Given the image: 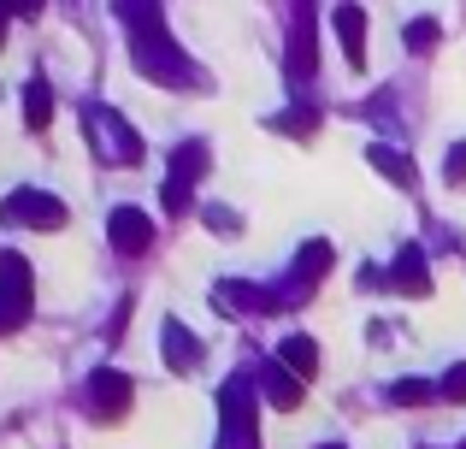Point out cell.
I'll return each mask as SVG.
<instances>
[{
  "label": "cell",
  "mask_w": 466,
  "mask_h": 449,
  "mask_svg": "<svg viewBox=\"0 0 466 449\" xmlns=\"http://www.w3.org/2000/svg\"><path fill=\"white\" fill-rule=\"evenodd\" d=\"M130 59L142 66V77H154V83H195V66L177 54V42L166 36V24H154V30H130Z\"/></svg>",
  "instance_id": "1"
},
{
  "label": "cell",
  "mask_w": 466,
  "mask_h": 449,
  "mask_svg": "<svg viewBox=\"0 0 466 449\" xmlns=\"http://www.w3.org/2000/svg\"><path fill=\"white\" fill-rule=\"evenodd\" d=\"M0 219L6 225H30V230H59L66 225V201L47 196V189H12L0 201Z\"/></svg>",
  "instance_id": "2"
},
{
  "label": "cell",
  "mask_w": 466,
  "mask_h": 449,
  "mask_svg": "<svg viewBox=\"0 0 466 449\" xmlns=\"http://www.w3.org/2000/svg\"><path fill=\"white\" fill-rule=\"evenodd\" d=\"M30 320V266L24 254H0V332H18Z\"/></svg>",
  "instance_id": "3"
},
{
  "label": "cell",
  "mask_w": 466,
  "mask_h": 449,
  "mask_svg": "<svg viewBox=\"0 0 466 449\" xmlns=\"http://www.w3.org/2000/svg\"><path fill=\"white\" fill-rule=\"evenodd\" d=\"M330 272V242H308V249L296 254V272H289L284 290H272V308H296V301L313 296V284H325Z\"/></svg>",
  "instance_id": "4"
},
{
  "label": "cell",
  "mask_w": 466,
  "mask_h": 449,
  "mask_svg": "<svg viewBox=\"0 0 466 449\" xmlns=\"http://www.w3.org/2000/svg\"><path fill=\"white\" fill-rule=\"evenodd\" d=\"M289 83H313L319 71V24H313V0H296V30H289Z\"/></svg>",
  "instance_id": "5"
},
{
  "label": "cell",
  "mask_w": 466,
  "mask_h": 449,
  "mask_svg": "<svg viewBox=\"0 0 466 449\" xmlns=\"http://www.w3.org/2000/svg\"><path fill=\"white\" fill-rule=\"evenodd\" d=\"M89 130H95V148L106 154V166H137L142 160L137 130H125V118H118V113H101V107H95V113H89Z\"/></svg>",
  "instance_id": "6"
},
{
  "label": "cell",
  "mask_w": 466,
  "mask_h": 449,
  "mask_svg": "<svg viewBox=\"0 0 466 449\" xmlns=\"http://www.w3.org/2000/svg\"><path fill=\"white\" fill-rule=\"evenodd\" d=\"M106 237H113L118 254H142L154 242V219L142 208H113V219H106Z\"/></svg>",
  "instance_id": "7"
},
{
  "label": "cell",
  "mask_w": 466,
  "mask_h": 449,
  "mask_svg": "<svg viewBox=\"0 0 466 449\" xmlns=\"http://www.w3.org/2000/svg\"><path fill=\"white\" fill-rule=\"evenodd\" d=\"M384 284L401 290V296H425V290H431V266H425V254L420 249H401L396 266L384 272Z\"/></svg>",
  "instance_id": "8"
},
{
  "label": "cell",
  "mask_w": 466,
  "mask_h": 449,
  "mask_svg": "<svg viewBox=\"0 0 466 449\" xmlns=\"http://www.w3.org/2000/svg\"><path fill=\"white\" fill-rule=\"evenodd\" d=\"M89 396H95V414H106V420H118L130 408V379L125 372H113V367H101L89 379Z\"/></svg>",
  "instance_id": "9"
},
{
  "label": "cell",
  "mask_w": 466,
  "mask_h": 449,
  "mask_svg": "<svg viewBox=\"0 0 466 449\" xmlns=\"http://www.w3.org/2000/svg\"><path fill=\"white\" fill-rule=\"evenodd\" d=\"M337 42H342V54H349V66L354 71H366V12L360 6H337Z\"/></svg>",
  "instance_id": "10"
},
{
  "label": "cell",
  "mask_w": 466,
  "mask_h": 449,
  "mask_svg": "<svg viewBox=\"0 0 466 449\" xmlns=\"http://www.w3.org/2000/svg\"><path fill=\"white\" fill-rule=\"evenodd\" d=\"M260 379H266V396H272V408H301V379H296V372H289L278 355L266 361Z\"/></svg>",
  "instance_id": "11"
},
{
  "label": "cell",
  "mask_w": 466,
  "mask_h": 449,
  "mask_svg": "<svg viewBox=\"0 0 466 449\" xmlns=\"http://www.w3.org/2000/svg\"><path fill=\"white\" fill-rule=\"evenodd\" d=\"M24 125H30V130H47V125H54V89H47V77H30V83H24Z\"/></svg>",
  "instance_id": "12"
},
{
  "label": "cell",
  "mask_w": 466,
  "mask_h": 449,
  "mask_svg": "<svg viewBox=\"0 0 466 449\" xmlns=\"http://www.w3.org/2000/svg\"><path fill=\"white\" fill-rule=\"evenodd\" d=\"M278 361H284L296 379H313V372H319V349H313V337H284V343H278Z\"/></svg>",
  "instance_id": "13"
},
{
  "label": "cell",
  "mask_w": 466,
  "mask_h": 449,
  "mask_svg": "<svg viewBox=\"0 0 466 449\" xmlns=\"http://www.w3.org/2000/svg\"><path fill=\"white\" fill-rule=\"evenodd\" d=\"M166 361L177 372H195V361H201V343H195L189 332H183L177 320H166Z\"/></svg>",
  "instance_id": "14"
},
{
  "label": "cell",
  "mask_w": 466,
  "mask_h": 449,
  "mask_svg": "<svg viewBox=\"0 0 466 449\" xmlns=\"http://www.w3.org/2000/svg\"><path fill=\"white\" fill-rule=\"evenodd\" d=\"M201 172H207V142H183L171 154V184H195Z\"/></svg>",
  "instance_id": "15"
},
{
  "label": "cell",
  "mask_w": 466,
  "mask_h": 449,
  "mask_svg": "<svg viewBox=\"0 0 466 449\" xmlns=\"http://www.w3.org/2000/svg\"><path fill=\"white\" fill-rule=\"evenodd\" d=\"M366 166H378V172H384V178H390V184H401V189H408V184H413V166H408V160H401V154H396V148H384V142H372V148H366Z\"/></svg>",
  "instance_id": "16"
},
{
  "label": "cell",
  "mask_w": 466,
  "mask_h": 449,
  "mask_svg": "<svg viewBox=\"0 0 466 449\" xmlns=\"http://www.w3.org/2000/svg\"><path fill=\"white\" fill-rule=\"evenodd\" d=\"M113 12L125 18V30H154L159 24V0H113Z\"/></svg>",
  "instance_id": "17"
},
{
  "label": "cell",
  "mask_w": 466,
  "mask_h": 449,
  "mask_svg": "<svg viewBox=\"0 0 466 449\" xmlns=\"http://www.w3.org/2000/svg\"><path fill=\"white\" fill-rule=\"evenodd\" d=\"M272 125L289 130V137H313V130H319V113H313V107H289L284 118H272Z\"/></svg>",
  "instance_id": "18"
},
{
  "label": "cell",
  "mask_w": 466,
  "mask_h": 449,
  "mask_svg": "<svg viewBox=\"0 0 466 449\" xmlns=\"http://www.w3.org/2000/svg\"><path fill=\"white\" fill-rule=\"evenodd\" d=\"M401 42H408L413 54H431V47H437V18H413V24H408V36H401Z\"/></svg>",
  "instance_id": "19"
},
{
  "label": "cell",
  "mask_w": 466,
  "mask_h": 449,
  "mask_svg": "<svg viewBox=\"0 0 466 449\" xmlns=\"http://www.w3.org/2000/svg\"><path fill=\"white\" fill-rule=\"evenodd\" d=\"M437 391H443L449 403H466V361H461V367H449V372H443V384H437Z\"/></svg>",
  "instance_id": "20"
},
{
  "label": "cell",
  "mask_w": 466,
  "mask_h": 449,
  "mask_svg": "<svg viewBox=\"0 0 466 449\" xmlns=\"http://www.w3.org/2000/svg\"><path fill=\"white\" fill-rule=\"evenodd\" d=\"M390 396H396V403H425V396H431V384H420V379H401Z\"/></svg>",
  "instance_id": "21"
},
{
  "label": "cell",
  "mask_w": 466,
  "mask_h": 449,
  "mask_svg": "<svg viewBox=\"0 0 466 449\" xmlns=\"http://www.w3.org/2000/svg\"><path fill=\"white\" fill-rule=\"evenodd\" d=\"M449 184H466V142L449 148Z\"/></svg>",
  "instance_id": "22"
},
{
  "label": "cell",
  "mask_w": 466,
  "mask_h": 449,
  "mask_svg": "<svg viewBox=\"0 0 466 449\" xmlns=\"http://www.w3.org/2000/svg\"><path fill=\"white\" fill-rule=\"evenodd\" d=\"M207 225H213V230H237V219H230L225 208H207Z\"/></svg>",
  "instance_id": "23"
},
{
  "label": "cell",
  "mask_w": 466,
  "mask_h": 449,
  "mask_svg": "<svg viewBox=\"0 0 466 449\" xmlns=\"http://www.w3.org/2000/svg\"><path fill=\"white\" fill-rule=\"evenodd\" d=\"M6 12H18V18H30V12H42V0H0Z\"/></svg>",
  "instance_id": "24"
},
{
  "label": "cell",
  "mask_w": 466,
  "mask_h": 449,
  "mask_svg": "<svg viewBox=\"0 0 466 449\" xmlns=\"http://www.w3.org/2000/svg\"><path fill=\"white\" fill-rule=\"evenodd\" d=\"M319 449H342V444H319Z\"/></svg>",
  "instance_id": "25"
}]
</instances>
